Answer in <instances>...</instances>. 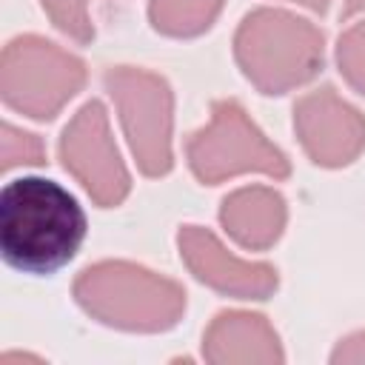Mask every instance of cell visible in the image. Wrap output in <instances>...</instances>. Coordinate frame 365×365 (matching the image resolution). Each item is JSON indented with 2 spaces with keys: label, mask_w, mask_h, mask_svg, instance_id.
Listing matches in <instances>:
<instances>
[{
  "label": "cell",
  "mask_w": 365,
  "mask_h": 365,
  "mask_svg": "<svg viewBox=\"0 0 365 365\" xmlns=\"http://www.w3.org/2000/svg\"><path fill=\"white\" fill-rule=\"evenodd\" d=\"M234 60L262 94H285L311 83L325 60V34L285 9H254L234 31Z\"/></svg>",
  "instance_id": "obj_3"
},
{
  "label": "cell",
  "mask_w": 365,
  "mask_h": 365,
  "mask_svg": "<svg viewBox=\"0 0 365 365\" xmlns=\"http://www.w3.org/2000/svg\"><path fill=\"white\" fill-rule=\"evenodd\" d=\"M185 160L191 174L205 185L240 174H265L271 180H285L291 174L288 157L231 97L217 100L211 106V120L185 140Z\"/></svg>",
  "instance_id": "obj_5"
},
{
  "label": "cell",
  "mask_w": 365,
  "mask_h": 365,
  "mask_svg": "<svg viewBox=\"0 0 365 365\" xmlns=\"http://www.w3.org/2000/svg\"><path fill=\"white\" fill-rule=\"evenodd\" d=\"M103 83L137 168L145 177H165L174 165V91L168 80L140 66H111Z\"/></svg>",
  "instance_id": "obj_6"
},
{
  "label": "cell",
  "mask_w": 365,
  "mask_h": 365,
  "mask_svg": "<svg viewBox=\"0 0 365 365\" xmlns=\"http://www.w3.org/2000/svg\"><path fill=\"white\" fill-rule=\"evenodd\" d=\"M220 222L245 251H268L285 231L288 205L271 185H242L222 197Z\"/></svg>",
  "instance_id": "obj_11"
},
{
  "label": "cell",
  "mask_w": 365,
  "mask_h": 365,
  "mask_svg": "<svg viewBox=\"0 0 365 365\" xmlns=\"http://www.w3.org/2000/svg\"><path fill=\"white\" fill-rule=\"evenodd\" d=\"M86 63L68 48L40 37L20 34L6 43L0 57V97L11 111L48 123L86 86Z\"/></svg>",
  "instance_id": "obj_4"
},
{
  "label": "cell",
  "mask_w": 365,
  "mask_h": 365,
  "mask_svg": "<svg viewBox=\"0 0 365 365\" xmlns=\"http://www.w3.org/2000/svg\"><path fill=\"white\" fill-rule=\"evenodd\" d=\"M86 211L46 177H17L0 191V254L26 274L63 268L86 240Z\"/></svg>",
  "instance_id": "obj_1"
},
{
  "label": "cell",
  "mask_w": 365,
  "mask_h": 365,
  "mask_svg": "<svg viewBox=\"0 0 365 365\" xmlns=\"http://www.w3.org/2000/svg\"><path fill=\"white\" fill-rule=\"evenodd\" d=\"M0 165L3 171L20 168V165H43L46 163V145L37 134L11 125L9 120H3L0 125Z\"/></svg>",
  "instance_id": "obj_14"
},
{
  "label": "cell",
  "mask_w": 365,
  "mask_h": 365,
  "mask_svg": "<svg viewBox=\"0 0 365 365\" xmlns=\"http://www.w3.org/2000/svg\"><path fill=\"white\" fill-rule=\"evenodd\" d=\"M202 356L214 365H279L285 351L274 325L254 311H220L202 334Z\"/></svg>",
  "instance_id": "obj_10"
},
{
  "label": "cell",
  "mask_w": 365,
  "mask_h": 365,
  "mask_svg": "<svg viewBox=\"0 0 365 365\" xmlns=\"http://www.w3.org/2000/svg\"><path fill=\"white\" fill-rule=\"evenodd\" d=\"M60 163L100 208L120 205L131 191V174L111 134L108 111L100 100L77 108L60 134Z\"/></svg>",
  "instance_id": "obj_7"
},
{
  "label": "cell",
  "mask_w": 365,
  "mask_h": 365,
  "mask_svg": "<svg viewBox=\"0 0 365 365\" xmlns=\"http://www.w3.org/2000/svg\"><path fill=\"white\" fill-rule=\"evenodd\" d=\"M294 131L319 168L351 165L365 148V114L334 86H319L294 103Z\"/></svg>",
  "instance_id": "obj_8"
},
{
  "label": "cell",
  "mask_w": 365,
  "mask_h": 365,
  "mask_svg": "<svg viewBox=\"0 0 365 365\" xmlns=\"http://www.w3.org/2000/svg\"><path fill=\"white\" fill-rule=\"evenodd\" d=\"M225 0H148V20L165 37H197L214 26Z\"/></svg>",
  "instance_id": "obj_12"
},
{
  "label": "cell",
  "mask_w": 365,
  "mask_h": 365,
  "mask_svg": "<svg viewBox=\"0 0 365 365\" xmlns=\"http://www.w3.org/2000/svg\"><path fill=\"white\" fill-rule=\"evenodd\" d=\"M334 365H362L365 362V331L348 334L345 339L336 342L334 354H331Z\"/></svg>",
  "instance_id": "obj_16"
},
{
  "label": "cell",
  "mask_w": 365,
  "mask_h": 365,
  "mask_svg": "<svg viewBox=\"0 0 365 365\" xmlns=\"http://www.w3.org/2000/svg\"><path fill=\"white\" fill-rule=\"evenodd\" d=\"M288 3H297V6L311 9V11H317V14H325L328 6H331V0H288Z\"/></svg>",
  "instance_id": "obj_17"
},
{
  "label": "cell",
  "mask_w": 365,
  "mask_h": 365,
  "mask_svg": "<svg viewBox=\"0 0 365 365\" xmlns=\"http://www.w3.org/2000/svg\"><path fill=\"white\" fill-rule=\"evenodd\" d=\"M365 11V0H345L342 3V17H354Z\"/></svg>",
  "instance_id": "obj_18"
},
{
  "label": "cell",
  "mask_w": 365,
  "mask_h": 365,
  "mask_svg": "<svg viewBox=\"0 0 365 365\" xmlns=\"http://www.w3.org/2000/svg\"><path fill=\"white\" fill-rule=\"evenodd\" d=\"M71 291L91 319L117 331L160 334L185 314V288L180 282L128 259H103L83 268Z\"/></svg>",
  "instance_id": "obj_2"
},
{
  "label": "cell",
  "mask_w": 365,
  "mask_h": 365,
  "mask_svg": "<svg viewBox=\"0 0 365 365\" xmlns=\"http://www.w3.org/2000/svg\"><path fill=\"white\" fill-rule=\"evenodd\" d=\"M91 3L94 0H40L51 26L80 46H88L94 40V23L88 11Z\"/></svg>",
  "instance_id": "obj_13"
},
{
  "label": "cell",
  "mask_w": 365,
  "mask_h": 365,
  "mask_svg": "<svg viewBox=\"0 0 365 365\" xmlns=\"http://www.w3.org/2000/svg\"><path fill=\"white\" fill-rule=\"evenodd\" d=\"M180 259L208 288L237 299H268L277 285V268L271 262L242 259L231 254L211 228L182 225L177 234Z\"/></svg>",
  "instance_id": "obj_9"
},
{
  "label": "cell",
  "mask_w": 365,
  "mask_h": 365,
  "mask_svg": "<svg viewBox=\"0 0 365 365\" xmlns=\"http://www.w3.org/2000/svg\"><path fill=\"white\" fill-rule=\"evenodd\" d=\"M336 66L345 83L365 94V20L348 26L336 40Z\"/></svg>",
  "instance_id": "obj_15"
}]
</instances>
